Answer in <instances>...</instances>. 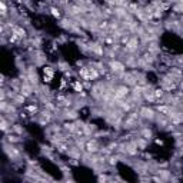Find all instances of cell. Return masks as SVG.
<instances>
[{
    "label": "cell",
    "mask_w": 183,
    "mask_h": 183,
    "mask_svg": "<svg viewBox=\"0 0 183 183\" xmlns=\"http://www.w3.org/2000/svg\"><path fill=\"white\" fill-rule=\"evenodd\" d=\"M12 132L13 133H16V134H23L25 129H23L20 125H12Z\"/></svg>",
    "instance_id": "ac0fdd59"
},
{
    "label": "cell",
    "mask_w": 183,
    "mask_h": 183,
    "mask_svg": "<svg viewBox=\"0 0 183 183\" xmlns=\"http://www.w3.org/2000/svg\"><path fill=\"white\" fill-rule=\"evenodd\" d=\"M0 7H2V20H4L6 19V16H7V4H6V2H0Z\"/></svg>",
    "instance_id": "2e32d148"
},
{
    "label": "cell",
    "mask_w": 183,
    "mask_h": 183,
    "mask_svg": "<svg viewBox=\"0 0 183 183\" xmlns=\"http://www.w3.org/2000/svg\"><path fill=\"white\" fill-rule=\"evenodd\" d=\"M117 162H119V156L117 154H109L107 156V165L109 166H116Z\"/></svg>",
    "instance_id": "4fadbf2b"
},
{
    "label": "cell",
    "mask_w": 183,
    "mask_h": 183,
    "mask_svg": "<svg viewBox=\"0 0 183 183\" xmlns=\"http://www.w3.org/2000/svg\"><path fill=\"white\" fill-rule=\"evenodd\" d=\"M130 93H132V90H130V88L127 84H120V86H116V88L113 89V99L123 100V99H126Z\"/></svg>",
    "instance_id": "7a4b0ae2"
},
{
    "label": "cell",
    "mask_w": 183,
    "mask_h": 183,
    "mask_svg": "<svg viewBox=\"0 0 183 183\" xmlns=\"http://www.w3.org/2000/svg\"><path fill=\"white\" fill-rule=\"evenodd\" d=\"M97 179H99L100 182H102V180H107V176H104V175H100L99 177H97Z\"/></svg>",
    "instance_id": "484cf974"
},
{
    "label": "cell",
    "mask_w": 183,
    "mask_h": 183,
    "mask_svg": "<svg viewBox=\"0 0 183 183\" xmlns=\"http://www.w3.org/2000/svg\"><path fill=\"white\" fill-rule=\"evenodd\" d=\"M43 76H50V77H54L53 67H50V66H45V67H43Z\"/></svg>",
    "instance_id": "e0dca14e"
},
{
    "label": "cell",
    "mask_w": 183,
    "mask_h": 183,
    "mask_svg": "<svg viewBox=\"0 0 183 183\" xmlns=\"http://www.w3.org/2000/svg\"><path fill=\"white\" fill-rule=\"evenodd\" d=\"M109 23L107 20H102V21H99V29L100 30H106V29H109Z\"/></svg>",
    "instance_id": "7402d4cb"
},
{
    "label": "cell",
    "mask_w": 183,
    "mask_h": 183,
    "mask_svg": "<svg viewBox=\"0 0 183 183\" xmlns=\"http://www.w3.org/2000/svg\"><path fill=\"white\" fill-rule=\"evenodd\" d=\"M137 49H139V37L133 36V37H130V40L125 45V52L126 53H134V52H137Z\"/></svg>",
    "instance_id": "8992f818"
},
{
    "label": "cell",
    "mask_w": 183,
    "mask_h": 183,
    "mask_svg": "<svg viewBox=\"0 0 183 183\" xmlns=\"http://www.w3.org/2000/svg\"><path fill=\"white\" fill-rule=\"evenodd\" d=\"M154 143L159 146H163V140H160V139H154Z\"/></svg>",
    "instance_id": "d4e9b609"
},
{
    "label": "cell",
    "mask_w": 183,
    "mask_h": 183,
    "mask_svg": "<svg viewBox=\"0 0 183 183\" xmlns=\"http://www.w3.org/2000/svg\"><path fill=\"white\" fill-rule=\"evenodd\" d=\"M84 150H86V153H99L100 152V147H99V143H97V140L96 139H88L86 140V146H84Z\"/></svg>",
    "instance_id": "5b68a950"
},
{
    "label": "cell",
    "mask_w": 183,
    "mask_h": 183,
    "mask_svg": "<svg viewBox=\"0 0 183 183\" xmlns=\"http://www.w3.org/2000/svg\"><path fill=\"white\" fill-rule=\"evenodd\" d=\"M153 93H154V97L156 99H162L163 96H165V90H163V88H159V89H154L153 90Z\"/></svg>",
    "instance_id": "44dd1931"
},
{
    "label": "cell",
    "mask_w": 183,
    "mask_h": 183,
    "mask_svg": "<svg viewBox=\"0 0 183 183\" xmlns=\"http://www.w3.org/2000/svg\"><path fill=\"white\" fill-rule=\"evenodd\" d=\"M7 106H9L7 100H2V102H0V109H2V112H3V113L7 110Z\"/></svg>",
    "instance_id": "603a6c76"
},
{
    "label": "cell",
    "mask_w": 183,
    "mask_h": 183,
    "mask_svg": "<svg viewBox=\"0 0 183 183\" xmlns=\"http://www.w3.org/2000/svg\"><path fill=\"white\" fill-rule=\"evenodd\" d=\"M26 99H27V97H25L21 93H17V95L12 99V103H14L16 106H20V104H23L26 102Z\"/></svg>",
    "instance_id": "30bf717a"
},
{
    "label": "cell",
    "mask_w": 183,
    "mask_h": 183,
    "mask_svg": "<svg viewBox=\"0 0 183 183\" xmlns=\"http://www.w3.org/2000/svg\"><path fill=\"white\" fill-rule=\"evenodd\" d=\"M139 119H140V113H139V110H137V112L129 113V115L126 116L125 120L122 122L123 129H133V127H136L137 123H139Z\"/></svg>",
    "instance_id": "6da1fadb"
},
{
    "label": "cell",
    "mask_w": 183,
    "mask_h": 183,
    "mask_svg": "<svg viewBox=\"0 0 183 183\" xmlns=\"http://www.w3.org/2000/svg\"><path fill=\"white\" fill-rule=\"evenodd\" d=\"M50 13H52V16L56 17V19H60V17H62V13H60V9L59 7H50Z\"/></svg>",
    "instance_id": "ffe728a7"
},
{
    "label": "cell",
    "mask_w": 183,
    "mask_h": 183,
    "mask_svg": "<svg viewBox=\"0 0 183 183\" xmlns=\"http://www.w3.org/2000/svg\"><path fill=\"white\" fill-rule=\"evenodd\" d=\"M139 113H140L142 119H146V120H154V119H156V116H158L153 109L147 107V106H143V107H140Z\"/></svg>",
    "instance_id": "277c9868"
},
{
    "label": "cell",
    "mask_w": 183,
    "mask_h": 183,
    "mask_svg": "<svg viewBox=\"0 0 183 183\" xmlns=\"http://www.w3.org/2000/svg\"><path fill=\"white\" fill-rule=\"evenodd\" d=\"M26 112L29 113V115H36V113L39 112V107H37V104H29L27 107H26Z\"/></svg>",
    "instance_id": "9a60e30c"
},
{
    "label": "cell",
    "mask_w": 183,
    "mask_h": 183,
    "mask_svg": "<svg viewBox=\"0 0 183 183\" xmlns=\"http://www.w3.org/2000/svg\"><path fill=\"white\" fill-rule=\"evenodd\" d=\"M64 117L66 119H69V120H76L77 119V110H75V109H72V110H69V109H64Z\"/></svg>",
    "instance_id": "9c48e42d"
},
{
    "label": "cell",
    "mask_w": 183,
    "mask_h": 183,
    "mask_svg": "<svg viewBox=\"0 0 183 183\" xmlns=\"http://www.w3.org/2000/svg\"><path fill=\"white\" fill-rule=\"evenodd\" d=\"M20 93L25 96V97H30V96L34 93V86L32 83H21Z\"/></svg>",
    "instance_id": "52a82bcc"
},
{
    "label": "cell",
    "mask_w": 183,
    "mask_h": 183,
    "mask_svg": "<svg viewBox=\"0 0 183 183\" xmlns=\"http://www.w3.org/2000/svg\"><path fill=\"white\" fill-rule=\"evenodd\" d=\"M134 143H136V146L140 150H145L146 146H147V139H145V137H137L136 140H134Z\"/></svg>",
    "instance_id": "8fae6325"
},
{
    "label": "cell",
    "mask_w": 183,
    "mask_h": 183,
    "mask_svg": "<svg viewBox=\"0 0 183 183\" xmlns=\"http://www.w3.org/2000/svg\"><path fill=\"white\" fill-rule=\"evenodd\" d=\"M109 67L115 75H123L126 72V64L123 62H120V60H116V59H112L109 62Z\"/></svg>",
    "instance_id": "3957f363"
},
{
    "label": "cell",
    "mask_w": 183,
    "mask_h": 183,
    "mask_svg": "<svg viewBox=\"0 0 183 183\" xmlns=\"http://www.w3.org/2000/svg\"><path fill=\"white\" fill-rule=\"evenodd\" d=\"M140 134H142V137H145V139H147V140L153 137V132H152L149 127H145V129L140 132Z\"/></svg>",
    "instance_id": "5bb4252c"
},
{
    "label": "cell",
    "mask_w": 183,
    "mask_h": 183,
    "mask_svg": "<svg viewBox=\"0 0 183 183\" xmlns=\"http://www.w3.org/2000/svg\"><path fill=\"white\" fill-rule=\"evenodd\" d=\"M52 80H53V77H50V76H43V82H45V83H52Z\"/></svg>",
    "instance_id": "cb8c5ba5"
},
{
    "label": "cell",
    "mask_w": 183,
    "mask_h": 183,
    "mask_svg": "<svg viewBox=\"0 0 183 183\" xmlns=\"http://www.w3.org/2000/svg\"><path fill=\"white\" fill-rule=\"evenodd\" d=\"M12 33L13 34H16L17 37L20 39H25L26 37V34H27V32H26L25 29H23V27H20V26H16V27H14V29H12Z\"/></svg>",
    "instance_id": "ba28073f"
},
{
    "label": "cell",
    "mask_w": 183,
    "mask_h": 183,
    "mask_svg": "<svg viewBox=\"0 0 183 183\" xmlns=\"http://www.w3.org/2000/svg\"><path fill=\"white\" fill-rule=\"evenodd\" d=\"M72 88H73V90H75L76 93H80V91H83L84 86H83V83H82L80 80H75V82L72 83Z\"/></svg>",
    "instance_id": "7c38bea8"
},
{
    "label": "cell",
    "mask_w": 183,
    "mask_h": 183,
    "mask_svg": "<svg viewBox=\"0 0 183 183\" xmlns=\"http://www.w3.org/2000/svg\"><path fill=\"white\" fill-rule=\"evenodd\" d=\"M56 149H57V152H60V153H67V152H69V146H67L66 143H60V145L56 146Z\"/></svg>",
    "instance_id": "d6986e66"
}]
</instances>
